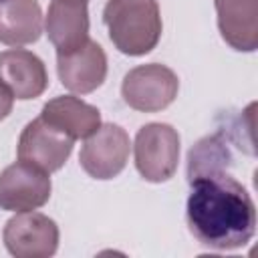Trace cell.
<instances>
[{"mask_svg":"<svg viewBox=\"0 0 258 258\" xmlns=\"http://www.w3.org/2000/svg\"><path fill=\"white\" fill-rule=\"evenodd\" d=\"M185 218L194 238L212 250L240 248L256 230V206L246 187L226 169L189 177Z\"/></svg>","mask_w":258,"mask_h":258,"instance_id":"cell-1","label":"cell"},{"mask_svg":"<svg viewBox=\"0 0 258 258\" xmlns=\"http://www.w3.org/2000/svg\"><path fill=\"white\" fill-rule=\"evenodd\" d=\"M103 22L117 50L141 56L153 50L161 36V14L157 0H109Z\"/></svg>","mask_w":258,"mask_h":258,"instance_id":"cell-2","label":"cell"},{"mask_svg":"<svg viewBox=\"0 0 258 258\" xmlns=\"http://www.w3.org/2000/svg\"><path fill=\"white\" fill-rule=\"evenodd\" d=\"M135 167L139 175L151 183L173 177L179 161V135L167 123L143 125L133 143Z\"/></svg>","mask_w":258,"mask_h":258,"instance_id":"cell-3","label":"cell"},{"mask_svg":"<svg viewBox=\"0 0 258 258\" xmlns=\"http://www.w3.org/2000/svg\"><path fill=\"white\" fill-rule=\"evenodd\" d=\"M179 91L177 75L159 62L139 64L131 69L121 85L123 101L141 113H155L169 107Z\"/></svg>","mask_w":258,"mask_h":258,"instance_id":"cell-4","label":"cell"},{"mask_svg":"<svg viewBox=\"0 0 258 258\" xmlns=\"http://www.w3.org/2000/svg\"><path fill=\"white\" fill-rule=\"evenodd\" d=\"M2 238L16 258H48L58 248V226L40 212H18L6 222Z\"/></svg>","mask_w":258,"mask_h":258,"instance_id":"cell-5","label":"cell"},{"mask_svg":"<svg viewBox=\"0 0 258 258\" xmlns=\"http://www.w3.org/2000/svg\"><path fill=\"white\" fill-rule=\"evenodd\" d=\"M129 151L131 143L127 131L115 123H105L87 137L79 163L95 179H113L127 165Z\"/></svg>","mask_w":258,"mask_h":258,"instance_id":"cell-6","label":"cell"},{"mask_svg":"<svg viewBox=\"0 0 258 258\" xmlns=\"http://www.w3.org/2000/svg\"><path fill=\"white\" fill-rule=\"evenodd\" d=\"M73 143L75 139L48 125L42 117H36L22 129L16 155L20 161L52 173L64 165L73 151Z\"/></svg>","mask_w":258,"mask_h":258,"instance_id":"cell-7","label":"cell"},{"mask_svg":"<svg viewBox=\"0 0 258 258\" xmlns=\"http://www.w3.org/2000/svg\"><path fill=\"white\" fill-rule=\"evenodd\" d=\"M50 189L46 171L18 159L0 173V208L8 212H32L48 202Z\"/></svg>","mask_w":258,"mask_h":258,"instance_id":"cell-8","label":"cell"},{"mask_svg":"<svg viewBox=\"0 0 258 258\" xmlns=\"http://www.w3.org/2000/svg\"><path fill=\"white\" fill-rule=\"evenodd\" d=\"M56 73L71 93H93L107 77V54L99 42L89 38L83 46L56 54Z\"/></svg>","mask_w":258,"mask_h":258,"instance_id":"cell-9","label":"cell"},{"mask_svg":"<svg viewBox=\"0 0 258 258\" xmlns=\"http://www.w3.org/2000/svg\"><path fill=\"white\" fill-rule=\"evenodd\" d=\"M0 83L14 99L26 101L40 97L48 85L44 62L30 50L10 48L0 52Z\"/></svg>","mask_w":258,"mask_h":258,"instance_id":"cell-10","label":"cell"},{"mask_svg":"<svg viewBox=\"0 0 258 258\" xmlns=\"http://www.w3.org/2000/svg\"><path fill=\"white\" fill-rule=\"evenodd\" d=\"M48 40L58 52H71L89 40V10L83 0H50L44 18Z\"/></svg>","mask_w":258,"mask_h":258,"instance_id":"cell-11","label":"cell"},{"mask_svg":"<svg viewBox=\"0 0 258 258\" xmlns=\"http://www.w3.org/2000/svg\"><path fill=\"white\" fill-rule=\"evenodd\" d=\"M222 38L236 50L258 46V0H214Z\"/></svg>","mask_w":258,"mask_h":258,"instance_id":"cell-12","label":"cell"},{"mask_svg":"<svg viewBox=\"0 0 258 258\" xmlns=\"http://www.w3.org/2000/svg\"><path fill=\"white\" fill-rule=\"evenodd\" d=\"M40 117L75 141L87 139L101 127L99 109L73 95L54 97L48 103H44Z\"/></svg>","mask_w":258,"mask_h":258,"instance_id":"cell-13","label":"cell"},{"mask_svg":"<svg viewBox=\"0 0 258 258\" xmlns=\"http://www.w3.org/2000/svg\"><path fill=\"white\" fill-rule=\"evenodd\" d=\"M42 34V10L36 0L0 2V42L22 46L36 42Z\"/></svg>","mask_w":258,"mask_h":258,"instance_id":"cell-14","label":"cell"},{"mask_svg":"<svg viewBox=\"0 0 258 258\" xmlns=\"http://www.w3.org/2000/svg\"><path fill=\"white\" fill-rule=\"evenodd\" d=\"M230 165H232V155L226 143L222 141L220 135H212L191 147L187 155V177L206 173V171L228 169Z\"/></svg>","mask_w":258,"mask_h":258,"instance_id":"cell-15","label":"cell"},{"mask_svg":"<svg viewBox=\"0 0 258 258\" xmlns=\"http://www.w3.org/2000/svg\"><path fill=\"white\" fill-rule=\"evenodd\" d=\"M12 103H14L12 93L0 83V121H4V119L10 115V111H12Z\"/></svg>","mask_w":258,"mask_h":258,"instance_id":"cell-16","label":"cell"},{"mask_svg":"<svg viewBox=\"0 0 258 258\" xmlns=\"http://www.w3.org/2000/svg\"><path fill=\"white\" fill-rule=\"evenodd\" d=\"M83 2H87V0H83Z\"/></svg>","mask_w":258,"mask_h":258,"instance_id":"cell-17","label":"cell"},{"mask_svg":"<svg viewBox=\"0 0 258 258\" xmlns=\"http://www.w3.org/2000/svg\"><path fill=\"white\" fill-rule=\"evenodd\" d=\"M0 2H2V0H0Z\"/></svg>","mask_w":258,"mask_h":258,"instance_id":"cell-18","label":"cell"}]
</instances>
